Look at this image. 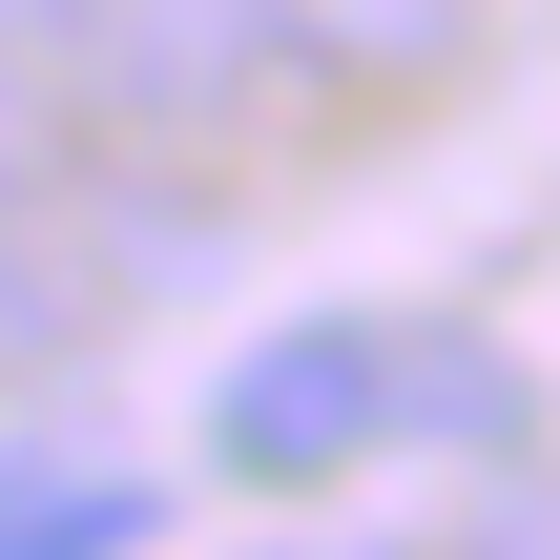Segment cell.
<instances>
[{"label": "cell", "mask_w": 560, "mask_h": 560, "mask_svg": "<svg viewBox=\"0 0 560 560\" xmlns=\"http://www.w3.org/2000/svg\"><path fill=\"white\" fill-rule=\"evenodd\" d=\"M520 416H540V395H520V353H499V332H416L395 436H457V457H478V436H520Z\"/></svg>", "instance_id": "obj_5"}, {"label": "cell", "mask_w": 560, "mask_h": 560, "mask_svg": "<svg viewBox=\"0 0 560 560\" xmlns=\"http://www.w3.org/2000/svg\"><path fill=\"white\" fill-rule=\"evenodd\" d=\"M291 21V83H457L478 62V0H270Z\"/></svg>", "instance_id": "obj_3"}, {"label": "cell", "mask_w": 560, "mask_h": 560, "mask_svg": "<svg viewBox=\"0 0 560 560\" xmlns=\"http://www.w3.org/2000/svg\"><path fill=\"white\" fill-rule=\"evenodd\" d=\"M42 83L104 125V145H229L270 83H291V21L270 0H42Z\"/></svg>", "instance_id": "obj_1"}, {"label": "cell", "mask_w": 560, "mask_h": 560, "mask_svg": "<svg viewBox=\"0 0 560 560\" xmlns=\"http://www.w3.org/2000/svg\"><path fill=\"white\" fill-rule=\"evenodd\" d=\"M395 395H416V312H291V332H249L208 374V478L312 499V478H353L395 436Z\"/></svg>", "instance_id": "obj_2"}, {"label": "cell", "mask_w": 560, "mask_h": 560, "mask_svg": "<svg viewBox=\"0 0 560 560\" xmlns=\"http://www.w3.org/2000/svg\"><path fill=\"white\" fill-rule=\"evenodd\" d=\"M104 540H145V478L83 436H0V560H104Z\"/></svg>", "instance_id": "obj_4"}, {"label": "cell", "mask_w": 560, "mask_h": 560, "mask_svg": "<svg viewBox=\"0 0 560 560\" xmlns=\"http://www.w3.org/2000/svg\"><path fill=\"white\" fill-rule=\"evenodd\" d=\"M0 83H42V0H0Z\"/></svg>", "instance_id": "obj_6"}]
</instances>
